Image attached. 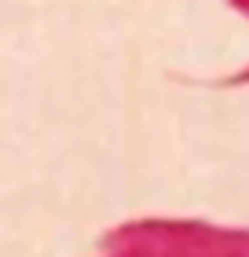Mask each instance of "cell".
<instances>
[{
  "instance_id": "obj_2",
  "label": "cell",
  "mask_w": 249,
  "mask_h": 257,
  "mask_svg": "<svg viewBox=\"0 0 249 257\" xmlns=\"http://www.w3.org/2000/svg\"><path fill=\"white\" fill-rule=\"evenodd\" d=\"M227 4H231L234 11H242V15L249 19V0H227ZM231 81H238V85H245V81H249V70H242V74H238V77H231Z\"/></svg>"
},
{
  "instance_id": "obj_1",
  "label": "cell",
  "mask_w": 249,
  "mask_h": 257,
  "mask_svg": "<svg viewBox=\"0 0 249 257\" xmlns=\"http://www.w3.org/2000/svg\"><path fill=\"white\" fill-rule=\"evenodd\" d=\"M103 257H249V228H223L187 217H143L110 228Z\"/></svg>"
}]
</instances>
